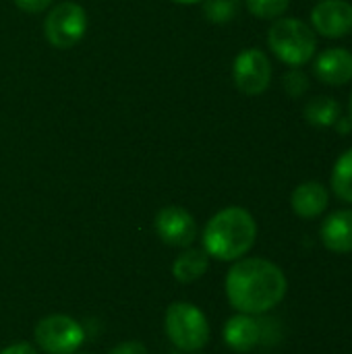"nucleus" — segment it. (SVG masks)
Masks as SVG:
<instances>
[{"mask_svg": "<svg viewBox=\"0 0 352 354\" xmlns=\"http://www.w3.org/2000/svg\"><path fill=\"white\" fill-rule=\"evenodd\" d=\"M247 8L257 19H280L288 6L290 0H245Z\"/></svg>", "mask_w": 352, "mask_h": 354, "instance_id": "18", "label": "nucleus"}, {"mask_svg": "<svg viewBox=\"0 0 352 354\" xmlns=\"http://www.w3.org/2000/svg\"><path fill=\"white\" fill-rule=\"evenodd\" d=\"M108 354H147V348L137 340H127V342L116 344Z\"/></svg>", "mask_w": 352, "mask_h": 354, "instance_id": "21", "label": "nucleus"}, {"mask_svg": "<svg viewBox=\"0 0 352 354\" xmlns=\"http://www.w3.org/2000/svg\"><path fill=\"white\" fill-rule=\"evenodd\" d=\"M332 189L342 201L352 203V149L336 160L332 170Z\"/></svg>", "mask_w": 352, "mask_h": 354, "instance_id": "16", "label": "nucleus"}, {"mask_svg": "<svg viewBox=\"0 0 352 354\" xmlns=\"http://www.w3.org/2000/svg\"><path fill=\"white\" fill-rule=\"evenodd\" d=\"M241 10L239 0H205L203 2V15L210 23L224 25L230 23Z\"/></svg>", "mask_w": 352, "mask_h": 354, "instance_id": "17", "label": "nucleus"}, {"mask_svg": "<svg viewBox=\"0 0 352 354\" xmlns=\"http://www.w3.org/2000/svg\"><path fill=\"white\" fill-rule=\"evenodd\" d=\"M315 75L328 85H346L352 81V52L344 48H328L315 60Z\"/></svg>", "mask_w": 352, "mask_h": 354, "instance_id": "11", "label": "nucleus"}, {"mask_svg": "<svg viewBox=\"0 0 352 354\" xmlns=\"http://www.w3.org/2000/svg\"><path fill=\"white\" fill-rule=\"evenodd\" d=\"M311 23L324 37H344L352 31V4L349 0H319L311 10Z\"/></svg>", "mask_w": 352, "mask_h": 354, "instance_id": "9", "label": "nucleus"}, {"mask_svg": "<svg viewBox=\"0 0 352 354\" xmlns=\"http://www.w3.org/2000/svg\"><path fill=\"white\" fill-rule=\"evenodd\" d=\"M168 340L183 353L201 351L210 342V324L201 309L191 303H172L164 317Z\"/></svg>", "mask_w": 352, "mask_h": 354, "instance_id": "4", "label": "nucleus"}, {"mask_svg": "<svg viewBox=\"0 0 352 354\" xmlns=\"http://www.w3.org/2000/svg\"><path fill=\"white\" fill-rule=\"evenodd\" d=\"M0 354H35L31 344H25V342H19V344H10L6 346L4 351H0Z\"/></svg>", "mask_w": 352, "mask_h": 354, "instance_id": "22", "label": "nucleus"}, {"mask_svg": "<svg viewBox=\"0 0 352 354\" xmlns=\"http://www.w3.org/2000/svg\"><path fill=\"white\" fill-rule=\"evenodd\" d=\"M87 31V12L73 0L58 2L50 8L44 21V35L56 50H68L77 46Z\"/></svg>", "mask_w": 352, "mask_h": 354, "instance_id": "5", "label": "nucleus"}, {"mask_svg": "<svg viewBox=\"0 0 352 354\" xmlns=\"http://www.w3.org/2000/svg\"><path fill=\"white\" fill-rule=\"evenodd\" d=\"M257 239L255 218L245 207H226L212 216L203 230V251L220 261L243 259Z\"/></svg>", "mask_w": 352, "mask_h": 354, "instance_id": "2", "label": "nucleus"}, {"mask_svg": "<svg viewBox=\"0 0 352 354\" xmlns=\"http://www.w3.org/2000/svg\"><path fill=\"white\" fill-rule=\"evenodd\" d=\"M270 50L288 66H303L307 64L317 48V39L313 29L295 17H280L274 19L268 31Z\"/></svg>", "mask_w": 352, "mask_h": 354, "instance_id": "3", "label": "nucleus"}, {"mask_svg": "<svg viewBox=\"0 0 352 354\" xmlns=\"http://www.w3.org/2000/svg\"><path fill=\"white\" fill-rule=\"evenodd\" d=\"M35 344L48 354L77 353L85 340L81 324L68 315H48L33 330Z\"/></svg>", "mask_w": 352, "mask_h": 354, "instance_id": "6", "label": "nucleus"}, {"mask_svg": "<svg viewBox=\"0 0 352 354\" xmlns=\"http://www.w3.org/2000/svg\"><path fill=\"white\" fill-rule=\"evenodd\" d=\"M286 288L288 282L284 272L263 257L237 259L226 276L228 303L245 315H263L272 311L282 303Z\"/></svg>", "mask_w": 352, "mask_h": 354, "instance_id": "1", "label": "nucleus"}, {"mask_svg": "<svg viewBox=\"0 0 352 354\" xmlns=\"http://www.w3.org/2000/svg\"><path fill=\"white\" fill-rule=\"evenodd\" d=\"M263 340V326L255 315L239 313L230 317L224 326V342L234 353H249Z\"/></svg>", "mask_w": 352, "mask_h": 354, "instance_id": "10", "label": "nucleus"}, {"mask_svg": "<svg viewBox=\"0 0 352 354\" xmlns=\"http://www.w3.org/2000/svg\"><path fill=\"white\" fill-rule=\"evenodd\" d=\"M319 239L332 253L352 251V209H340L330 214L319 230Z\"/></svg>", "mask_w": 352, "mask_h": 354, "instance_id": "12", "label": "nucleus"}, {"mask_svg": "<svg viewBox=\"0 0 352 354\" xmlns=\"http://www.w3.org/2000/svg\"><path fill=\"white\" fill-rule=\"evenodd\" d=\"M338 131H340V135H346V133H351L352 129V120L349 116H340L338 120H336V124H334Z\"/></svg>", "mask_w": 352, "mask_h": 354, "instance_id": "23", "label": "nucleus"}, {"mask_svg": "<svg viewBox=\"0 0 352 354\" xmlns=\"http://www.w3.org/2000/svg\"><path fill=\"white\" fill-rule=\"evenodd\" d=\"M328 191L322 183L309 180V183H301L290 197V205L295 209V214L299 218L305 220H313L317 216H322L328 207Z\"/></svg>", "mask_w": 352, "mask_h": 354, "instance_id": "13", "label": "nucleus"}, {"mask_svg": "<svg viewBox=\"0 0 352 354\" xmlns=\"http://www.w3.org/2000/svg\"><path fill=\"white\" fill-rule=\"evenodd\" d=\"M156 232L168 247L187 249L197 239V222L185 207L168 205L156 216Z\"/></svg>", "mask_w": 352, "mask_h": 354, "instance_id": "8", "label": "nucleus"}, {"mask_svg": "<svg viewBox=\"0 0 352 354\" xmlns=\"http://www.w3.org/2000/svg\"><path fill=\"white\" fill-rule=\"evenodd\" d=\"M17 8H21L23 12H31V15H37V12H44L52 6L54 0H12Z\"/></svg>", "mask_w": 352, "mask_h": 354, "instance_id": "20", "label": "nucleus"}, {"mask_svg": "<svg viewBox=\"0 0 352 354\" xmlns=\"http://www.w3.org/2000/svg\"><path fill=\"white\" fill-rule=\"evenodd\" d=\"M210 268V255L201 249H185L174 266H172V274L178 282L183 284H191L195 280H199Z\"/></svg>", "mask_w": 352, "mask_h": 354, "instance_id": "14", "label": "nucleus"}, {"mask_svg": "<svg viewBox=\"0 0 352 354\" xmlns=\"http://www.w3.org/2000/svg\"><path fill=\"white\" fill-rule=\"evenodd\" d=\"M172 2H176V4H197L201 0H172Z\"/></svg>", "mask_w": 352, "mask_h": 354, "instance_id": "24", "label": "nucleus"}, {"mask_svg": "<svg viewBox=\"0 0 352 354\" xmlns=\"http://www.w3.org/2000/svg\"><path fill=\"white\" fill-rule=\"evenodd\" d=\"M349 118L352 120V95H351V102H349Z\"/></svg>", "mask_w": 352, "mask_h": 354, "instance_id": "25", "label": "nucleus"}, {"mask_svg": "<svg viewBox=\"0 0 352 354\" xmlns=\"http://www.w3.org/2000/svg\"><path fill=\"white\" fill-rule=\"evenodd\" d=\"M232 79L241 93L259 95L270 87L272 62L259 48H247L239 52L232 64Z\"/></svg>", "mask_w": 352, "mask_h": 354, "instance_id": "7", "label": "nucleus"}, {"mask_svg": "<svg viewBox=\"0 0 352 354\" xmlns=\"http://www.w3.org/2000/svg\"><path fill=\"white\" fill-rule=\"evenodd\" d=\"M305 120L311 122L313 127H334L336 120L342 116L340 114V104L334 97H313L305 104Z\"/></svg>", "mask_w": 352, "mask_h": 354, "instance_id": "15", "label": "nucleus"}, {"mask_svg": "<svg viewBox=\"0 0 352 354\" xmlns=\"http://www.w3.org/2000/svg\"><path fill=\"white\" fill-rule=\"evenodd\" d=\"M282 83H284V89H286V93H288L290 97H301V95H305V91L309 89V79H307L305 73L299 71V68L288 71V73L284 75Z\"/></svg>", "mask_w": 352, "mask_h": 354, "instance_id": "19", "label": "nucleus"}]
</instances>
